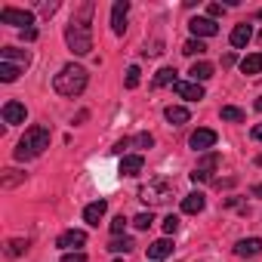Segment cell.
Here are the masks:
<instances>
[{"label": "cell", "mask_w": 262, "mask_h": 262, "mask_svg": "<svg viewBox=\"0 0 262 262\" xmlns=\"http://www.w3.org/2000/svg\"><path fill=\"white\" fill-rule=\"evenodd\" d=\"M133 247H136V244H133V237H114V241L108 244V250H111V253H129Z\"/></svg>", "instance_id": "25"}, {"label": "cell", "mask_w": 262, "mask_h": 262, "mask_svg": "<svg viewBox=\"0 0 262 262\" xmlns=\"http://www.w3.org/2000/svg\"><path fill=\"white\" fill-rule=\"evenodd\" d=\"M123 228H126V219H123V216H114V219H111V234H117V237H120V234H123Z\"/></svg>", "instance_id": "33"}, {"label": "cell", "mask_w": 262, "mask_h": 262, "mask_svg": "<svg viewBox=\"0 0 262 262\" xmlns=\"http://www.w3.org/2000/svg\"><path fill=\"white\" fill-rule=\"evenodd\" d=\"M139 74H142L139 65H129V68H126V90H136V86H139Z\"/></svg>", "instance_id": "30"}, {"label": "cell", "mask_w": 262, "mask_h": 262, "mask_svg": "<svg viewBox=\"0 0 262 262\" xmlns=\"http://www.w3.org/2000/svg\"><path fill=\"white\" fill-rule=\"evenodd\" d=\"M204 207H207V198H204L201 191H191V194H185V198H182V213L198 216V213H204Z\"/></svg>", "instance_id": "15"}, {"label": "cell", "mask_w": 262, "mask_h": 262, "mask_svg": "<svg viewBox=\"0 0 262 262\" xmlns=\"http://www.w3.org/2000/svg\"><path fill=\"white\" fill-rule=\"evenodd\" d=\"M216 129H194L191 133V139H188V145L194 148V151H207V148H213L216 145Z\"/></svg>", "instance_id": "9"}, {"label": "cell", "mask_w": 262, "mask_h": 262, "mask_svg": "<svg viewBox=\"0 0 262 262\" xmlns=\"http://www.w3.org/2000/svg\"><path fill=\"white\" fill-rule=\"evenodd\" d=\"M259 37H262V31H259Z\"/></svg>", "instance_id": "43"}, {"label": "cell", "mask_w": 262, "mask_h": 262, "mask_svg": "<svg viewBox=\"0 0 262 262\" xmlns=\"http://www.w3.org/2000/svg\"><path fill=\"white\" fill-rule=\"evenodd\" d=\"M167 256H173V241H170V237H161V241L148 244V259L161 262V259H167Z\"/></svg>", "instance_id": "16"}, {"label": "cell", "mask_w": 262, "mask_h": 262, "mask_svg": "<svg viewBox=\"0 0 262 262\" xmlns=\"http://www.w3.org/2000/svg\"><path fill=\"white\" fill-rule=\"evenodd\" d=\"M65 43L74 56H86L93 50V28L90 22H71L65 28Z\"/></svg>", "instance_id": "3"}, {"label": "cell", "mask_w": 262, "mask_h": 262, "mask_svg": "<svg viewBox=\"0 0 262 262\" xmlns=\"http://www.w3.org/2000/svg\"><path fill=\"white\" fill-rule=\"evenodd\" d=\"M133 145H136V148H151V145H155V136H151V133H139V136L133 139Z\"/></svg>", "instance_id": "32"}, {"label": "cell", "mask_w": 262, "mask_h": 262, "mask_svg": "<svg viewBox=\"0 0 262 262\" xmlns=\"http://www.w3.org/2000/svg\"><path fill=\"white\" fill-rule=\"evenodd\" d=\"M25 68H19V65H10V62H0V80L4 83H13L19 74H22Z\"/></svg>", "instance_id": "23"}, {"label": "cell", "mask_w": 262, "mask_h": 262, "mask_svg": "<svg viewBox=\"0 0 262 262\" xmlns=\"http://www.w3.org/2000/svg\"><path fill=\"white\" fill-rule=\"evenodd\" d=\"M22 40H37V31L34 28H22Z\"/></svg>", "instance_id": "39"}, {"label": "cell", "mask_w": 262, "mask_h": 262, "mask_svg": "<svg viewBox=\"0 0 262 262\" xmlns=\"http://www.w3.org/2000/svg\"><path fill=\"white\" fill-rule=\"evenodd\" d=\"M234 253L237 256H256V253H262V237H244V241H237Z\"/></svg>", "instance_id": "19"}, {"label": "cell", "mask_w": 262, "mask_h": 262, "mask_svg": "<svg viewBox=\"0 0 262 262\" xmlns=\"http://www.w3.org/2000/svg\"><path fill=\"white\" fill-rule=\"evenodd\" d=\"M250 37H253V28L247 25V22H241V25H234V31H231V47H247L250 43Z\"/></svg>", "instance_id": "20"}, {"label": "cell", "mask_w": 262, "mask_h": 262, "mask_svg": "<svg viewBox=\"0 0 262 262\" xmlns=\"http://www.w3.org/2000/svg\"><path fill=\"white\" fill-rule=\"evenodd\" d=\"M188 28H191V34H194L198 40H201V37H213V34H219V25H216L210 16H198V19H191Z\"/></svg>", "instance_id": "7"}, {"label": "cell", "mask_w": 262, "mask_h": 262, "mask_svg": "<svg viewBox=\"0 0 262 262\" xmlns=\"http://www.w3.org/2000/svg\"><path fill=\"white\" fill-rule=\"evenodd\" d=\"M173 90H176L182 99H188V102H201V99H204V86L194 83V80H176Z\"/></svg>", "instance_id": "10"}, {"label": "cell", "mask_w": 262, "mask_h": 262, "mask_svg": "<svg viewBox=\"0 0 262 262\" xmlns=\"http://www.w3.org/2000/svg\"><path fill=\"white\" fill-rule=\"evenodd\" d=\"M142 167H145V158H142V155H126V158L120 161V173H123V176H139Z\"/></svg>", "instance_id": "17"}, {"label": "cell", "mask_w": 262, "mask_h": 262, "mask_svg": "<svg viewBox=\"0 0 262 262\" xmlns=\"http://www.w3.org/2000/svg\"><path fill=\"white\" fill-rule=\"evenodd\" d=\"M176 228H179V216H167L164 219V231L167 234H176Z\"/></svg>", "instance_id": "34"}, {"label": "cell", "mask_w": 262, "mask_h": 262, "mask_svg": "<svg viewBox=\"0 0 262 262\" xmlns=\"http://www.w3.org/2000/svg\"><path fill=\"white\" fill-rule=\"evenodd\" d=\"M133 225H136L139 231H148V228L155 225V216H151V210H148V213H139V216L133 219Z\"/></svg>", "instance_id": "28"}, {"label": "cell", "mask_w": 262, "mask_h": 262, "mask_svg": "<svg viewBox=\"0 0 262 262\" xmlns=\"http://www.w3.org/2000/svg\"><path fill=\"white\" fill-rule=\"evenodd\" d=\"M62 262H86V256H83V253H65Z\"/></svg>", "instance_id": "37"}, {"label": "cell", "mask_w": 262, "mask_h": 262, "mask_svg": "<svg viewBox=\"0 0 262 262\" xmlns=\"http://www.w3.org/2000/svg\"><path fill=\"white\" fill-rule=\"evenodd\" d=\"M207 13H210V19L216 22L219 16H225V7H222V4H210V7H207Z\"/></svg>", "instance_id": "35"}, {"label": "cell", "mask_w": 262, "mask_h": 262, "mask_svg": "<svg viewBox=\"0 0 262 262\" xmlns=\"http://www.w3.org/2000/svg\"><path fill=\"white\" fill-rule=\"evenodd\" d=\"M86 244V234L83 231H65V234H59V241H56V247H62V250H68V253H74L77 247H83Z\"/></svg>", "instance_id": "14"}, {"label": "cell", "mask_w": 262, "mask_h": 262, "mask_svg": "<svg viewBox=\"0 0 262 262\" xmlns=\"http://www.w3.org/2000/svg\"><path fill=\"white\" fill-rule=\"evenodd\" d=\"M219 117H222V120H228V123H244V111H241V108H234V105H222Z\"/></svg>", "instance_id": "24"}, {"label": "cell", "mask_w": 262, "mask_h": 262, "mask_svg": "<svg viewBox=\"0 0 262 262\" xmlns=\"http://www.w3.org/2000/svg\"><path fill=\"white\" fill-rule=\"evenodd\" d=\"M241 71H244L247 77H256V74H262V53L244 56V62H241Z\"/></svg>", "instance_id": "21"}, {"label": "cell", "mask_w": 262, "mask_h": 262, "mask_svg": "<svg viewBox=\"0 0 262 262\" xmlns=\"http://www.w3.org/2000/svg\"><path fill=\"white\" fill-rule=\"evenodd\" d=\"M253 108H256V111H262V96H259V99L253 102Z\"/></svg>", "instance_id": "42"}, {"label": "cell", "mask_w": 262, "mask_h": 262, "mask_svg": "<svg viewBox=\"0 0 262 262\" xmlns=\"http://www.w3.org/2000/svg\"><path fill=\"white\" fill-rule=\"evenodd\" d=\"M86 80H90L86 68H80V65L68 62V65H62V68H59V74L53 77V90H56L59 96L74 99V96H80V93L86 90Z\"/></svg>", "instance_id": "1"}, {"label": "cell", "mask_w": 262, "mask_h": 262, "mask_svg": "<svg viewBox=\"0 0 262 262\" xmlns=\"http://www.w3.org/2000/svg\"><path fill=\"white\" fill-rule=\"evenodd\" d=\"M164 117H167L173 126H182V123H188V120H191L188 108H182V105H167V108H164Z\"/></svg>", "instance_id": "18"}, {"label": "cell", "mask_w": 262, "mask_h": 262, "mask_svg": "<svg viewBox=\"0 0 262 262\" xmlns=\"http://www.w3.org/2000/svg\"><path fill=\"white\" fill-rule=\"evenodd\" d=\"M56 10H59V4H40V16H47V19H50Z\"/></svg>", "instance_id": "36"}, {"label": "cell", "mask_w": 262, "mask_h": 262, "mask_svg": "<svg viewBox=\"0 0 262 262\" xmlns=\"http://www.w3.org/2000/svg\"><path fill=\"white\" fill-rule=\"evenodd\" d=\"M139 198L145 204H167L173 198V182L170 179H151L148 185L139 188Z\"/></svg>", "instance_id": "4"}, {"label": "cell", "mask_w": 262, "mask_h": 262, "mask_svg": "<svg viewBox=\"0 0 262 262\" xmlns=\"http://www.w3.org/2000/svg\"><path fill=\"white\" fill-rule=\"evenodd\" d=\"M105 213H108V201H93V204L83 207V222L86 225H99Z\"/></svg>", "instance_id": "13"}, {"label": "cell", "mask_w": 262, "mask_h": 262, "mask_svg": "<svg viewBox=\"0 0 262 262\" xmlns=\"http://www.w3.org/2000/svg\"><path fill=\"white\" fill-rule=\"evenodd\" d=\"M216 167H219V155H204L201 161H198V167L191 170V182H210L213 179V173H216Z\"/></svg>", "instance_id": "5"}, {"label": "cell", "mask_w": 262, "mask_h": 262, "mask_svg": "<svg viewBox=\"0 0 262 262\" xmlns=\"http://www.w3.org/2000/svg\"><path fill=\"white\" fill-rule=\"evenodd\" d=\"M250 191H253V198H262V185H253Z\"/></svg>", "instance_id": "41"}, {"label": "cell", "mask_w": 262, "mask_h": 262, "mask_svg": "<svg viewBox=\"0 0 262 262\" xmlns=\"http://www.w3.org/2000/svg\"><path fill=\"white\" fill-rule=\"evenodd\" d=\"M167 83H176V68H161L158 77H155V86H167Z\"/></svg>", "instance_id": "27"}, {"label": "cell", "mask_w": 262, "mask_h": 262, "mask_svg": "<svg viewBox=\"0 0 262 262\" xmlns=\"http://www.w3.org/2000/svg\"><path fill=\"white\" fill-rule=\"evenodd\" d=\"M0 22H4V25H25V28H31L34 25V13L16 10V7H4V10H0Z\"/></svg>", "instance_id": "6"}, {"label": "cell", "mask_w": 262, "mask_h": 262, "mask_svg": "<svg viewBox=\"0 0 262 262\" xmlns=\"http://www.w3.org/2000/svg\"><path fill=\"white\" fill-rule=\"evenodd\" d=\"M25 179V173H19V170H7V176H4V188H13L16 182H22Z\"/></svg>", "instance_id": "31"}, {"label": "cell", "mask_w": 262, "mask_h": 262, "mask_svg": "<svg viewBox=\"0 0 262 262\" xmlns=\"http://www.w3.org/2000/svg\"><path fill=\"white\" fill-rule=\"evenodd\" d=\"M50 129L47 126H28L25 129V136L19 139V145H16V161H34V158H40L47 148H50Z\"/></svg>", "instance_id": "2"}, {"label": "cell", "mask_w": 262, "mask_h": 262, "mask_svg": "<svg viewBox=\"0 0 262 262\" xmlns=\"http://www.w3.org/2000/svg\"><path fill=\"white\" fill-rule=\"evenodd\" d=\"M25 250H28V241H22V237H13V241L7 244V253H10V256H22Z\"/></svg>", "instance_id": "29"}, {"label": "cell", "mask_w": 262, "mask_h": 262, "mask_svg": "<svg viewBox=\"0 0 262 262\" xmlns=\"http://www.w3.org/2000/svg\"><path fill=\"white\" fill-rule=\"evenodd\" d=\"M188 74H191V80H194V83H204V80H210V77H213V65H210V62H194Z\"/></svg>", "instance_id": "22"}, {"label": "cell", "mask_w": 262, "mask_h": 262, "mask_svg": "<svg viewBox=\"0 0 262 262\" xmlns=\"http://www.w3.org/2000/svg\"><path fill=\"white\" fill-rule=\"evenodd\" d=\"M126 13H129V4L126 0H117V4L111 7V31L120 37L126 31Z\"/></svg>", "instance_id": "8"}, {"label": "cell", "mask_w": 262, "mask_h": 262, "mask_svg": "<svg viewBox=\"0 0 262 262\" xmlns=\"http://www.w3.org/2000/svg\"><path fill=\"white\" fill-rule=\"evenodd\" d=\"M25 117H28V111H25V105L22 102H16V99H10L7 105H4V120L13 126V123H25Z\"/></svg>", "instance_id": "12"}, {"label": "cell", "mask_w": 262, "mask_h": 262, "mask_svg": "<svg viewBox=\"0 0 262 262\" xmlns=\"http://www.w3.org/2000/svg\"><path fill=\"white\" fill-rule=\"evenodd\" d=\"M129 145H133V139H120V142H117L111 151H114V155H123V148H129Z\"/></svg>", "instance_id": "38"}, {"label": "cell", "mask_w": 262, "mask_h": 262, "mask_svg": "<svg viewBox=\"0 0 262 262\" xmlns=\"http://www.w3.org/2000/svg\"><path fill=\"white\" fill-rule=\"evenodd\" d=\"M182 53H185V56H204L207 47H204V40L194 37V40H185V43H182Z\"/></svg>", "instance_id": "26"}, {"label": "cell", "mask_w": 262, "mask_h": 262, "mask_svg": "<svg viewBox=\"0 0 262 262\" xmlns=\"http://www.w3.org/2000/svg\"><path fill=\"white\" fill-rule=\"evenodd\" d=\"M0 62H10V65L28 68V65H31V56H28L25 50H16V47H4V50H0Z\"/></svg>", "instance_id": "11"}, {"label": "cell", "mask_w": 262, "mask_h": 262, "mask_svg": "<svg viewBox=\"0 0 262 262\" xmlns=\"http://www.w3.org/2000/svg\"><path fill=\"white\" fill-rule=\"evenodd\" d=\"M250 136H253V139H256V142H262V123H256V126H253V129H250Z\"/></svg>", "instance_id": "40"}]
</instances>
